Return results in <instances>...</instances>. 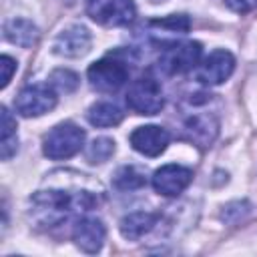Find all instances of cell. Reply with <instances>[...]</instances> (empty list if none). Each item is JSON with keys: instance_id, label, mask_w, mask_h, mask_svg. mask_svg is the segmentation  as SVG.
I'll return each mask as SVG.
<instances>
[{"instance_id": "1", "label": "cell", "mask_w": 257, "mask_h": 257, "mask_svg": "<svg viewBox=\"0 0 257 257\" xmlns=\"http://www.w3.org/2000/svg\"><path fill=\"white\" fill-rule=\"evenodd\" d=\"M102 201L104 189L98 181L72 169H60L46 175L42 187L30 195L28 219L34 227L50 229L76 215H86Z\"/></svg>"}, {"instance_id": "2", "label": "cell", "mask_w": 257, "mask_h": 257, "mask_svg": "<svg viewBox=\"0 0 257 257\" xmlns=\"http://www.w3.org/2000/svg\"><path fill=\"white\" fill-rule=\"evenodd\" d=\"M217 94L195 92L189 94L183 102L181 118V139L193 143L201 151L209 149L219 135V116L211 108V102Z\"/></svg>"}, {"instance_id": "3", "label": "cell", "mask_w": 257, "mask_h": 257, "mask_svg": "<svg viewBox=\"0 0 257 257\" xmlns=\"http://www.w3.org/2000/svg\"><path fill=\"white\" fill-rule=\"evenodd\" d=\"M203 48L197 40H173L161 46L159 54V70L167 76L185 74L189 70H195L201 62Z\"/></svg>"}, {"instance_id": "4", "label": "cell", "mask_w": 257, "mask_h": 257, "mask_svg": "<svg viewBox=\"0 0 257 257\" xmlns=\"http://www.w3.org/2000/svg\"><path fill=\"white\" fill-rule=\"evenodd\" d=\"M84 139H86V133L78 124H74L70 120H64V122H58L56 126H52L44 135L42 153L52 161L70 159V157H74L76 153L82 151Z\"/></svg>"}, {"instance_id": "5", "label": "cell", "mask_w": 257, "mask_h": 257, "mask_svg": "<svg viewBox=\"0 0 257 257\" xmlns=\"http://www.w3.org/2000/svg\"><path fill=\"white\" fill-rule=\"evenodd\" d=\"M126 106L137 114H157L165 106V94L161 88V82L151 76H139L131 82L126 90Z\"/></svg>"}, {"instance_id": "6", "label": "cell", "mask_w": 257, "mask_h": 257, "mask_svg": "<svg viewBox=\"0 0 257 257\" xmlns=\"http://www.w3.org/2000/svg\"><path fill=\"white\" fill-rule=\"evenodd\" d=\"M128 72L131 70H128L124 60L114 58V56H104V58H100L88 66L86 76H88V82L94 90L112 94L126 84Z\"/></svg>"}, {"instance_id": "7", "label": "cell", "mask_w": 257, "mask_h": 257, "mask_svg": "<svg viewBox=\"0 0 257 257\" xmlns=\"http://www.w3.org/2000/svg\"><path fill=\"white\" fill-rule=\"evenodd\" d=\"M86 14L92 22L106 28L128 26L137 16V4L135 0H88Z\"/></svg>"}, {"instance_id": "8", "label": "cell", "mask_w": 257, "mask_h": 257, "mask_svg": "<svg viewBox=\"0 0 257 257\" xmlns=\"http://www.w3.org/2000/svg\"><path fill=\"white\" fill-rule=\"evenodd\" d=\"M56 100H58L56 90L48 82L46 84H28L14 98V108L18 114H22L26 118L42 116L56 106Z\"/></svg>"}, {"instance_id": "9", "label": "cell", "mask_w": 257, "mask_h": 257, "mask_svg": "<svg viewBox=\"0 0 257 257\" xmlns=\"http://www.w3.org/2000/svg\"><path fill=\"white\" fill-rule=\"evenodd\" d=\"M233 70H235V56L225 48H217L199 62V66L195 68V78L201 84L217 86L225 82L233 74Z\"/></svg>"}, {"instance_id": "10", "label": "cell", "mask_w": 257, "mask_h": 257, "mask_svg": "<svg viewBox=\"0 0 257 257\" xmlns=\"http://www.w3.org/2000/svg\"><path fill=\"white\" fill-rule=\"evenodd\" d=\"M191 181H193V171L189 167L175 165V163L163 165L151 177L153 189L159 195H163V197H177V195H181L191 185Z\"/></svg>"}, {"instance_id": "11", "label": "cell", "mask_w": 257, "mask_h": 257, "mask_svg": "<svg viewBox=\"0 0 257 257\" xmlns=\"http://www.w3.org/2000/svg\"><path fill=\"white\" fill-rule=\"evenodd\" d=\"M90 44L92 36L88 28L82 24H72L58 32V36L52 42V52L64 58H80L90 50Z\"/></svg>"}, {"instance_id": "12", "label": "cell", "mask_w": 257, "mask_h": 257, "mask_svg": "<svg viewBox=\"0 0 257 257\" xmlns=\"http://www.w3.org/2000/svg\"><path fill=\"white\" fill-rule=\"evenodd\" d=\"M128 141L137 153H141L145 157H159L169 147L171 135L167 128H163L159 124H145V126H137L131 133Z\"/></svg>"}, {"instance_id": "13", "label": "cell", "mask_w": 257, "mask_h": 257, "mask_svg": "<svg viewBox=\"0 0 257 257\" xmlns=\"http://www.w3.org/2000/svg\"><path fill=\"white\" fill-rule=\"evenodd\" d=\"M106 237V229L104 223L96 217H88L82 215L74 221L72 227V241L76 243V247L84 253H98L102 249Z\"/></svg>"}, {"instance_id": "14", "label": "cell", "mask_w": 257, "mask_h": 257, "mask_svg": "<svg viewBox=\"0 0 257 257\" xmlns=\"http://www.w3.org/2000/svg\"><path fill=\"white\" fill-rule=\"evenodd\" d=\"M191 28V20L187 14H171L167 18H159V20H149L147 22V34L155 40V42H161L167 44V42H173L177 40V36H183L187 34Z\"/></svg>"}, {"instance_id": "15", "label": "cell", "mask_w": 257, "mask_h": 257, "mask_svg": "<svg viewBox=\"0 0 257 257\" xmlns=\"http://www.w3.org/2000/svg\"><path fill=\"white\" fill-rule=\"evenodd\" d=\"M161 221V215L159 213H149V211H135V213H128L120 219V235L128 241H139L143 239L145 235H149L157 223Z\"/></svg>"}, {"instance_id": "16", "label": "cell", "mask_w": 257, "mask_h": 257, "mask_svg": "<svg viewBox=\"0 0 257 257\" xmlns=\"http://www.w3.org/2000/svg\"><path fill=\"white\" fill-rule=\"evenodd\" d=\"M4 38L20 48H32L38 38V26L28 18H10L4 22Z\"/></svg>"}, {"instance_id": "17", "label": "cell", "mask_w": 257, "mask_h": 257, "mask_svg": "<svg viewBox=\"0 0 257 257\" xmlns=\"http://www.w3.org/2000/svg\"><path fill=\"white\" fill-rule=\"evenodd\" d=\"M86 116H88V122H90V124L100 126V128H106V126H116V124L122 120L124 112H122L114 102L100 100V102H94V104L88 108Z\"/></svg>"}, {"instance_id": "18", "label": "cell", "mask_w": 257, "mask_h": 257, "mask_svg": "<svg viewBox=\"0 0 257 257\" xmlns=\"http://www.w3.org/2000/svg\"><path fill=\"white\" fill-rule=\"evenodd\" d=\"M2 112V143H0V157L2 161H10L18 151V135H16V120L8 112L6 106L0 108Z\"/></svg>"}, {"instance_id": "19", "label": "cell", "mask_w": 257, "mask_h": 257, "mask_svg": "<svg viewBox=\"0 0 257 257\" xmlns=\"http://www.w3.org/2000/svg\"><path fill=\"white\" fill-rule=\"evenodd\" d=\"M112 185H114L118 191H137V189H141V187L147 185V177H145V173H143L139 167L124 165V167H120V169L114 173Z\"/></svg>"}, {"instance_id": "20", "label": "cell", "mask_w": 257, "mask_h": 257, "mask_svg": "<svg viewBox=\"0 0 257 257\" xmlns=\"http://www.w3.org/2000/svg\"><path fill=\"white\" fill-rule=\"evenodd\" d=\"M48 84L56 90V92H64L70 94L78 88V74L68 70V68H56L50 72L48 76Z\"/></svg>"}, {"instance_id": "21", "label": "cell", "mask_w": 257, "mask_h": 257, "mask_svg": "<svg viewBox=\"0 0 257 257\" xmlns=\"http://www.w3.org/2000/svg\"><path fill=\"white\" fill-rule=\"evenodd\" d=\"M112 153H114V141L108 137H98L86 149V159L90 163H104L112 157Z\"/></svg>"}, {"instance_id": "22", "label": "cell", "mask_w": 257, "mask_h": 257, "mask_svg": "<svg viewBox=\"0 0 257 257\" xmlns=\"http://www.w3.org/2000/svg\"><path fill=\"white\" fill-rule=\"evenodd\" d=\"M249 213H251V203L249 201H245V199L243 201H231V203H227L223 207L221 219L225 223H229V225H237V223L245 221Z\"/></svg>"}, {"instance_id": "23", "label": "cell", "mask_w": 257, "mask_h": 257, "mask_svg": "<svg viewBox=\"0 0 257 257\" xmlns=\"http://www.w3.org/2000/svg\"><path fill=\"white\" fill-rule=\"evenodd\" d=\"M16 66H18V64H16V60H14L12 56L2 54V58H0V68H2V82H0V86H2V88H6L8 82L12 80V74H14Z\"/></svg>"}, {"instance_id": "24", "label": "cell", "mask_w": 257, "mask_h": 257, "mask_svg": "<svg viewBox=\"0 0 257 257\" xmlns=\"http://www.w3.org/2000/svg\"><path fill=\"white\" fill-rule=\"evenodd\" d=\"M227 8H231L237 14H245L253 8H257V0H225Z\"/></svg>"}]
</instances>
